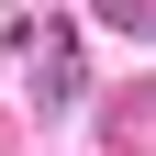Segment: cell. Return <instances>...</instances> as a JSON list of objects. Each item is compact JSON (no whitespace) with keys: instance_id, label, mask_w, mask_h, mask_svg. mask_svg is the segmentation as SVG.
I'll list each match as a JSON object with an SVG mask.
<instances>
[{"instance_id":"6da1fadb","label":"cell","mask_w":156,"mask_h":156,"mask_svg":"<svg viewBox=\"0 0 156 156\" xmlns=\"http://www.w3.org/2000/svg\"><path fill=\"white\" fill-rule=\"evenodd\" d=\"M34 112H78V34H45V67H34Z\"/></svg>"}]
</instances>
